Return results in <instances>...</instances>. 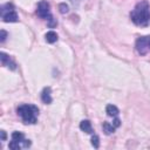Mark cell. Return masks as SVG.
I'll return each instance as SVG.
<instances>
[{"label":"cell","instance_id":"obj_16","mask_svg":"<svg viewBox=\"0 0 150 150\" xmlns=\"http://www.w3.org/2000/svg\"><path fill=\"white\" fill-rule=\"evenodd\" d=\"M112 124L115 125V128H116V129H117V128H118V127L121 125V120L118 118V116H117V117H114V118H112Z\"/></svg>","mask_w":150,"mask_h":150},{"label":"cell","instance_id":"obj_6","mask_svg":"<svg viewBox=\"0 0 150 150\" xmlns=\"http://www.w3.org/2000/svg\"><path fill=\"white\" fill-rule=\"evenodd\" d=\"M135 48L139 55H146L150 52V36H139L136 40Z\"/></svg>","mask_w":150,"mask_h":150},{"label":"cell","instance_id":"obj_12","mask_svg":"<svg viewBox=\"0 0 150 150\" xmlns=\"http://www.w3.org/2000/svg\"><path fill=\"white\" fill-rule=\"evenodd\" d=\"M102 129H103L104 134H107V135H110V134H112V132L116 130L115 125H114L112 123H109V122H104V123L102 124Z\"/></svg>","mask_w":150,"mask_h":150},{"label":"cell","instance_id":"obj_15","mask_svg":"<svg viewBox=\"0 0 150 150\" xmlns=\"http://www.w3.org/2000/svg\"><path fill=\"white\" fill-rule=\"evenodd\" d=\"M6 38H7V32L2 29V30L0 32V42H1V43H4V42H5V40H6Z\"/></svg>","mask_w":150,"mask_h":150},{"label":"cell","instance_id":"obj_5","mask_svg":"<svg viewBox=\"0 0 150 150\" xmlns=\"http://www.w3.org/2000/svg\"><path fill=\"white\" fill-rule=\"evenodd\" d=\"M0 15L4 22H16L19 20V16L16 14L15 7L13 4L7 2L4 4L0 8Z\"/></svg>","mask_w":150,"mask_h":150},{"label":"cell","instance_id":"obj_4","mask_svg":"<svg viewBox=\"0 0 150 150\" xmlns=\"http://www.w3.org/2000/svg\"><path fill=\"white\" fill-rule=\"evenodd\" d=\"M36 14H38V16H40L41 19L46 20V21L48 22V26H49L50 28H53V27H55V26L57 25V22L54 20V18H53V15H52V13H50V6H49V4H48L47 1L42 0V1H40V2L38 4Z\"/></svg>","mask_w":150,"mask_h":150},{"label":"cell","instance_id":"obj_13","mask_svg":"<svg viewBox=\"0 0 150 150\" xmlns=\"http://www.w3.org/2000/svg\"><path fill=\"white\" fill-rule=\"evenodd\" d=\"M91 144H93V146L96 148V149L100 146V138H98V136L95 135V134L91 135Z\"/></svg>","mask_w":150,"mask_h":150},{"label":"cell","instance_id":"obj_18","mask_svg":"<svg viewBox=\"0 0 150 150\" xmlns=\"http://www.w3.org/2000/svg\"><path fill=\"white\" fill-rule=\"evenodd\" d=\"M0 134H1V141H6V132L4 130H1Z\"/></svg>","mask_w":150,"mask_h":150},{"label":"cell","instance_id":"obj_3","mask_svg":"<svg viewBox=\"0 0 150 150\" xmlns=\"http://www.w3.org/2000/svg\"><path fill=\"white\" fill-rule=\"evenodd\" d=\"M32 145V142L27 139L22 132L14 131L11 135V142L8 144V148L12 150H20V149H27Z\"/></svg>","mask_w":150,"mask_h":150},{"label":"cell","instance_id":"obj_11","mask_svg":"<svg viewBox=\"0 0 150 150\" xmlns=\"http://www.w3.org/2000/svg\"><path fill=\"white\" fill-rule=\"evenodd\" d=\"M45 39H46V41H47L48 43H54V42L57 41V34H56L54 30H49V32L46 33Z\"/></svg>","mask_w":150,"mask_h":150},{"label":"cell","instance_id":"obj_7","mask_svg":"<svg viewBox=\"0 0 150 150\" xmlns=\"http://www.w3.org/2000/svg\"><path fill=\"white\" fill-rule=\"evenodd\" d=\"M0 59H1V64H2V66L7 67V68H9V69H12V70L16 69L15 62H14V61L9 57V55H7L6 53L1 52V53H0Z\"/></svg>","mask_w":150,"mask_h":150},{"label":"cell","instance_id":"obj_1","mask_svg":"<svg viewBox=\"0 0 150 150\" xmlns=\"http://www.w3.org/2000/svg\"><path fill=\"white\" fill-rule=\"evenodd\" d=\"M130 19L137 26H148L150 23V6L148 1L138 2L130 12Z\"/></svg>","mask_w":150,"mask_h":150},{"label":"cell","instance_id":"obj_2","mask_svg":"<svg viewBox=\"0 0 150 150\" xmlns=\"http://www.w3.org/2000/svg\"><path fill=\"white\" fill-rule=\"evenodd\" d=\"M16 112L25 124H35L38 122L39 108L34 104H21L18 107Z\"/></svg>","mask_w":150,"mask_h":150},{"label":"cell","instance_id":"obj_9","mask_svg":"<svg viewBox=\"0 0 150 150\" xmlns=\"http://www.w3.org/2000/svg\"><path fill=\"white\" fill-rule=\"evenodd\" d=\"M80 129H81L82 131L87 132V134H90V135L94 134V130H93V128H91V123H90L89 120H83V121H81V123H80Z\"/></svg>","mask_w":150,"mask_h":150},{"label":"cell","instance_id":"obj_8","mask_svg":"<svg viewBox=\"0 0 150 150\" xmlns=\"http://www.w3.org/2000/svg\"><path fill=\"white\" fill-rule=\"evenodd\" d=\"M41 100H42V102L46 103V104L52 103L53 98H52V89H50V87L43 88V90H42V93H41Z\"/></svg>","mask_w":150,"mask_h":150},{"label":"cell","instance_id":"obj_14","mask_svg":"<svg viewBox=\"0 0 150 150\" xmlns=\"http://www.w3.org/2000/svg\"><path fill=\"white\" fill-rule=\"evenodd\" d=\"M59 9H60V13H62V14L68 13V5H66V4H60V5H59Z\"/></svg>","mask_w":150,"mask_h":150},{"label":"cell","instance_id":"obj_10","mask_svg":"<svg viewBox=\"0 0 150 150\" xmlns=\"http://www.w3.org/2000/svg\"><path fill=\"white\" fill-rule=\"evenodd\" d=\"M105 112H107L108 116H110V117L114 118V117H117V116H118L120 110H118V108H117L116 105H114V104H108L107 108H105Z\"/></svg>","mask_w":150,"mask_h":150},{"label":"cell","instance_id":"obj_17","mask_svg":"<svg viewBox=\"0 0 150 150\" xmlns=\"http://www.w3.org/2000/svg\"><path fill=\"white\" fill-rule=\"evenodd\" d=\"M69 1H70V2H71L74 6H79V4H80L82 0H69Z\"/></svg>","mask_w":150,"mask_h":150}]
</instances>
